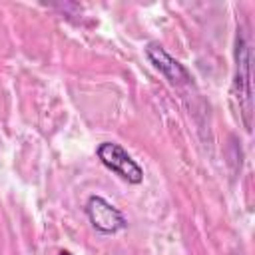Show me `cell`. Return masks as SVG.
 Listing matches in <instances>:
<instances>
[{
    "mask_svg": "<svg viewBox=\"0 0 255 255\" xmlns=\"http://www.w3.org/2000/svg\"><path fill=\"white\" fill-rule=\"evenodd\" d=\"M251 56H249V44L245 36L237 34L235 42V80H233V96L239 104V116L243 122V128L251 131V118H253V96H251Z\"/></svg>",
    "mask_w": 255,
    "mask_h": 255,
    "instance_id": "1",
    "label": "cell"
},
{
    "mask_svg": "<svg viewBox=\"0 0 255 255\" xmlns=\"http://www.w3.org/2000/svg\"><path fill=\"white\" fill-rule=\"evenodd\" d=\"M98 159L116 175L126 179L128 183H141L143 179V169L141 165L120 145L114 141H104L98 145Z\"/></svg>",
    "mask_w": 255,
    "mask_h": 255,
    "instance_id": "2",
    "label": "cell"
},
{
    "mask_svg": "<svg viewBox=\"0 0 255 255\" xmlns=\"http://www.w3.org/2000/svg\"><path fill=\"white\" fill-rule=\"evenodd\" d=\"M86 215H88L90 223L94 225V229L104 233V235H114V233L122 231L128 225L124 213L118 207H114L110 201L100 197V195H92L88 199Z\"/></svg>",
    "mask_w": 255,
    "mask_h": 255,
    "instance_id": "3",
    "label": "cell"
},
{
    "mask_svg": "<svg viewBox=\"0 0 255 255\" xmlns=\"http://www.w3.org/2000/svg\"><path fill=\"white\" fill-rule=\"evenodd\" d=\"M145 56L153 64V68L159 74H163L173 86H183V84H189L191 82V74L185 70V66L179 64L175 58H171L161 44L149 42L145 46Z\"/></svg>",
    "mask_w": 255,
    "mask_h": 255,
    "instance_id": "4",
    "label": "cell"
},
{
    "mask_svg": "<svg viewBox=\"0 0 255 255\" xmlns=\"http://www.w3.org/2000/svg\"><path fill=\"white\" fill-rule=\"evenodd\" d=\"M58 255H72V253H70V251H60Z\"/></svg>",
    "mask_w": 255,
    "mask_h": 255,
    "instance_id": "5",
    "label": "cell"
}]
</instances>
